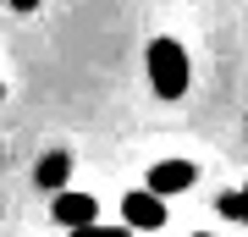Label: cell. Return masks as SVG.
Instances as JSON below:
<instances>
[{"label":"cell","instance_id":"6da1fadb","mask_svg":"<svg viewBox=\"0 0 248 237\" xmlns=\"http://www.w3.org/2000/svg\"><path fill=\"white\" fill-rule=\"evenodd\" d=\"M187 78H193V72H187V50L177 39H155L149 44V88L160 99H182Z\"/></svg>","mask_w":248,"mask_h":237},{"label":"cell","instance_id":"7a4b0ae2","mask_svg":"<svg viewBox=\"0 0 248 237\" xmlns=\"http://www.w3.org/2000/svg\"><path fill=\"white\" fill-rule=\"evenodd\" d=\"M122 226H133V232H160V226H166V199L149 193V188L127 193V199H122Z\"/></svg>","mask_w":248,"mask_h":237},{"label":"cell","instance_id":"3957f363","mask_svg":"<svg viewBox=\"0 0 248 237\" xmlns=\"http://www.w3.org/2000/svg\"><path fill=\"white\" fill-rule=\"evenodd\" d=\"M50 215H55V226H89V221H99V204L89 193H66V188H55V199H50Z\"/></svg>","mask_w":248,"mask_h":237},{"label":"cell","instance_id":"277c9868","mask_svg":"<svg viewBox=\"0 0 248 237\" xmlns=\"http://www.w3.org/2000/svg\"><path fill=\"white\" fill-rule=\"evenodd\" d=\"M193 176H199V166H187V160H160V166H149V193L171 199L182 188H193Z\"/></svg>","mask_w":248,"mask_h":237},{"label":"cell","instance_id":"5b68a950","mask_svg":"<svg viewBox=\"0 0 248 237\" xmlns=\"http://www.w3.org/2000/svg\"><path fill=\"white\" fill-rule=\"evenodd\" d=\"M39 188H50V193H55V188H66V176H72V155L66 149H50L45 160H39Z\"/></svg>","mask_w":248,"mask_h":237},{"label":"cell","instance_id":"8992f818","mask_svg":"<svg viewBox=\"0 0 248 237\" xmlns=\"http://www.w3.org/2000/svg\"><path fill=\"white\" fill-rule=\"evenodd\" d=\"M72 237H133V226H105V221H89V226H72Z\"/></svg>","mask_w":248,"mask_h":237},{"label":"cell","instance_id":"52a82bcc","mask_svg":"<svg viewBox=\"0 0 248 237\" xmlns=\"http://www.w3.org/2000/svg\"><path fill=\"white\" fill-rule=\"evenodd\" d=\"M237 221H243V226H248V188H243V193H237Z\"/></svg>","mask_w":248,"mask_h":237},{"label":"cell","instance_id":"ba28073f","mask_svg":"<svg viewBox=\"0 0 248 237\" xmlns=\"http://www.w3.org/2000/svg\"><path fill=\"white\" fill-rule=\"evenodd\" d=\"M39 6V0H11V11H33Z\"/></svg>","mask_w":248,"mask_h":237},{"label":"cell","instance_id":"9c48e42d","mask_svg":"<svg viewBox=\"0 0 248 237\" xmlns=\"http://www.w3.org/2000/svg\"><path fill=\"white\" fill-rule=\"evenodd\" d=\"M193 237H210V232H193Z\"/></svg>","mask_w":248,"mask_h":237},{"label":"cell","instance_id":"30bf717a","mask_svg":"<svg viewBox=\"0 0 248 237\" xmlns=\"http://www.w3.org/2000/svg\"><path fill=\"white\" fill-rule=\"evenodd\" d=\"M0 99H6V88H0Z\"/></svg>","mask_w":248,"mask_h":237}]
</instances>
